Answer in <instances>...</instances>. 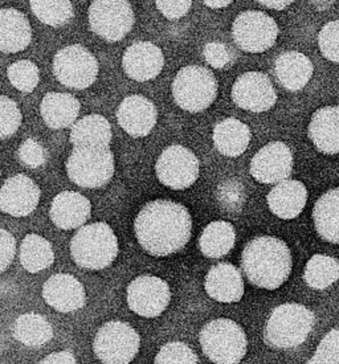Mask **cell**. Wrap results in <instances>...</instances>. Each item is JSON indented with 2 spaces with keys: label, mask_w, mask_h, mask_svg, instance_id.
Returning <instances> with one entry per match:
<instances>
[{
  "label": "cell",
  "mask_w": 339,
  "mask_h": 364,
  "mask_svg": "<svg viewBox=\"0 0 339 364\" xmlns=\"http://www.w3.org/2000/svg\"><path fill=\"white\" fill-rule=\"evenodd\" d=\"M134 233L139 245L156 257H166L183 250L193 233V218L183 204L153 200L138 212Z\"/></svg>",
  "instance_id": "cell-1"
},
{
  "label": "cell",
  "mask_w": 339,
  "mask_h": 364,
  "mask_svg": "<svg viewBox=\"0 0 339 364\" xmlns=\"http://www.w3.org/2000/svg\"><path fill=\"white\" fill-rule=\"evenodd\" d=\"M293 259L285 241L274 236L251 240L242 252V269L257 288L276 290L291 276Z\"/></svg>",
  "instance_id": "cell-2"
},
{
  "label": "cell",
  "mask_w": 339,
  "mask_h": 364,
  "mask_svg": "<svg viewBox=\"0 0 339 364\" xmlns=\"http://www.w3.org/2000/svg\"><path fill=\"white\" fill-rule=\"evenodd\" d=\"M119 252L114 230L107 223L81 227L70 241V256L81 268L101 270L110 267Z\"/></svg>",
  "instance_id": "cell-3"
},
{
  "label": "cell",
  "mask_w": 339,
  "mask_h": 364,
  "mask_svg": "<svg viewBox=\"0 0 339 364\" xmlns=\"http://www.w3.org/2000/svg\"><path fill=\"white\" fill-rule=\"evenodd\" d=\"M316 316L300 304H284L276 307L267 321L265 343L277 350L302 345L314 327Z\"/></svg>",
  "instance_id": "cell-4"
},
{
  "label": "cell",
  "mask_w": 339,
  "mask_h": 364,
  "mask_svg": "<svg viewBox=\"0 0 339 364\" xmlns=\"http://www.w3.org/2000/svg\"><path fill=\"white\" fill-rule=\"evenodd\" d=\"M199 341L204 355L215 364H239L247 354L248 341L244 330L228 318L208 322Z\"/></svg>",
  "instance_id": "cell-5"
},
{
  "label": "cell",
  "mask_w": 339,
  "mask_h": 364,
  "mask_svg": "<svg viewBox=\"0 0 339 364\" xmlns=\"http://www.w3.org/2000/svg\"><path fill=\"white\" fill-rule=\"evenodd\" d=\"M176 105L190 113H200L212 105L217 97V80L212 72L199 65L184 67L173 81Z\"/></svg>",
  "instance_id": "cell-6"
},
{
  "label": "cell",
  "mask_w": 339,
  "mask_h": 364,
  "mask_svg": "<svg viewBox=\"0 0 339 364\" xmlns=\"http://www.w3.org/2000/svg\"><path fill=\"white\" fill-rule=\"evenodd\" d=\"M116 170L114 154L109 147H75L67 161L70 182L82 188H101Z\"/></svg>",
  "instance_id": "cell-7"
},
{
  "label": "cell",
  "mask_w": 339,
  "mask_h": 364,
  "mask_svg": "<svg viewBox=\"0 0 339 364\" xmlns=\"http://www.w3.org/2000/svg\"><path fill=\"white\" fill-rule=\"evenodd\" d=\"M141 336L125 322L112 321L99 327L93 351L104 364H130L139 353Z\"/></svg>",
  "instance_id": "cell-8"
},
{
  "label": "cell",
  "mask_w": 339,
  "mask_h": 364,
  "mask_svg": "<svg viewBox=\"0 0 339 364\" xmlns=\"http://www.w3.org/2000/svg\"><path fill=\"white\" fill-rule=\"evenodd\" d=\"M87 18L90 29L109 43L122 40L136 23L134 11L127 0H93Z\"/></svg>",
  "instance_id": "cell-9"
},
{
  "label": "cell",
  "mask_w": 339,
  "mask_h": 364,
  "mask_svg": "<svg viewBox=\"0 0 339 364\" xmlns=\"http://www.w3.org/2000/svg\"><path fill=\"white\" fill-rule=\"evenodd\" d=\"M53 73L64 87L82 90L92 87L98 76V61L82 46H68L53 58Z\"/></svg>",
  "instance_id": "cell-10"
},
{
  "label": "cell",
  "mask_w": 339,
  "mask_h": 364,
  "mask_svg": "<svg viewBox=\"0 0 339 364\" xmlns=\"http://www.w3.org/2000/svg\"><path fill=\"white\" fill-rule=\"evenodd\" d=\"M232 38L239 48L248 53H262L279 38L276 20L262 11L242 12L232 24Z\"/></svg>",
  "instance_id": "cell-11"
},
{
  "label": "cell",
  "mask_w": 339,
  "mask_h": 364,
  "mask_svg": "<svg viewBox=\"0 0 339 364\" xmlns=\"http://www.w3.org/2000/svg\"><path fill=\"white\" fill-rule=\"evenodd\" d=\"M158 181L171 190H185L194 184L200 173V164L191 150L173 144L159 155L156 164Z\"/></svg>",
  "instance_id": "cell-12"
},
{
  "label": "cell",
  "mask_w": 339,
  "mask_h": 364,
  "mask_svg": "<svg viewBox=\"0 0 339 364\" xmlns=\"http://www.w3.org/2000/svg\"><path fill=\"white\" fill-rule=\"evenodd\" d=\"M127 297L131 311L145 318H156L170 305L171 291L162 278L139 276L127 287Z\"/></svg>",
  "instance_id": "cell-13"
},
{
  "label": "cell",
  "mask_w": 339,
  "mask_h": 364,
  "mask_svg": "<svg viewBox=\"0 0 339 364\" xmlns=\"http://www.w3.org/2000/svg\"><path fill=\"white\" fill-rule=\"evenodd\" d=\"M232 100L240 109L264 113L277 102V93L271 78L262 72H247L239 77L232 87Z\"/></svg>",
  "instance_id": "cell-14"
},
{
  "label": "cell",
  "mask_w": 339,
  "mask_h": 364,
  "mask_svg": "<svg viewBox=\"0 0 339 364\" xmlns=\"http://www.w3.org/2000/svg\"><path fill=\"white\" fill-rule=\"evenodd\" d=\"M294 158L291 147L284 142H271L259 150L251 161V175L262 184L286 181L293 171Z\"/></svg>",
  "instance_id": "cell-15"
},
{
  "label": "cell",
  "mask_w": 339,
  "mask_h": 364,
  "mask_svg": "<svg viewBox=\"0 0 339 364\" xmlns=\"http://www.w3.org/2000/svg\"><path fill=\"white\" fill-rule=\"evenodd\" d=\"M39 186L27 175L16 173L9 178L0 188V211L14 216H28L39 205Z\"/></svg>",
  "instance_id": "cell-16"
},
{
  "label": "cell",
  "mask_w": 339,
  "mask_h": 364,
  "mask_svg": "<svg viewBox=\"0 0 339 364\" xmlns=\"http://www.w3.org/2000/svg\"><path fill=\"white\" fill-rule=\"evenodd\" d=\"M122 67L127 77L145 82L159 76L165 67V56L154 43L138 41L127 47L122 56Z\"/></svg>",
  "instance_id": "cell-17"
},
{
  "label": "cell",
  "mask_w": 339,
  "mask_h": 364,
  "mask_svg": "<svg viewBox=\"0 0 339 364\" xmlns=\"http://www.w3.org/2000/svg\"><path fill=\"white\" fill-rule=\"evenodd\" d=\"M117 121L122 130L133 138H144L150 134L158 121L156 105L144 96L133 95L119 104Z\"/></svg>",
  "instance_id": "cell-18"
},
{
  "label": "cell",
  "mask_w": 339,
  "mask_h": 364,
  "mask_svg": "<svg viewBox=\"0 0 339 364\" xmlns=\"http://www.w3.org/2000/svg\"><path fill=\"white\" fill-rule=\"evenodd\" d=\"M43 298L47 305L60 313H73L85 306L87 293L77 278L58 273L43 287Z\"/></svg>",
  "instance_id": "cell-19"
},
{
  "label": "cell",
  "mask_w": 339,
  "mask_h": 364,
  "mask_svg": "<svg viewBox=\"0 0 339 364\" xmlns=\"http://www.w3.org/2000/svg\"><path fill=\"white\" fill-rule=\"evenodd\" d=\"M92 204L84 195L75 191L60 192L50 204L49 216L60 230L80 228L90 218Z\"/></svg>",
  "instance_id": "cell-20"
},
{
  "label": "cell",
  "mask_w": 339,
  "mask_h": 364,
  "mask_svg": "<svg viewBox=\"0 0 339 364\" xmlns=\"http://www.w3.org/2000/svg\"><path fill=\"white\" fill-rule=\"evenodd\" d=\"M204 288L210 297L223 304L239 302L244 296L242 273L228 262H220L210 269Z\"/></svg>",
  "instance_id": "cell-21"
},
{
  "label": "cell",
  "mask_w": 339,
  "mask_h": 364,
  "mask_svg": "<svg viewBox=\"0 0 339 364\" xmlns=\"http://www.w3.org/2000/svg\"><path fill=\"white\" fill-rule=\"evenodd\" d=\"M313 72L314 67L311 58L297 50L284 52L273 64V75L279 84L289 92H298L306 87Z\"/></svg>",
  "instance_id": "cell-22"
},
{
  "label": "cell",
  "mask_w": 339,
  "mask_h": 364,
  "mask_svg": "<svg viewBox=\"0 0 339 364\" xmlns=\"http://www.w3.org/2000/svg\"><path fill=\"white\" fill-rule=\"evenodd\" d=\"M271 210L284 220L296 219L303 211L308 201V190L300 181H282L277 183L267 196Z\"/></svg>",
  "instance_id": "cell-23"
},
{
  "label": "cell",
  "mask_w": 339,
  "mask_h": 364,
  "mask_svg": "<svg viewBox=\"0 0 339 364\" xmlns=\"http://www.w3.org/2000/svg\"><path fill=\"white\" fill-rule=\"evenodd\" d=\"M308 134L320 153L339 154V106L318 109L311 117Z\"/></svg>",
  "instance_id": "cell-24"
},
{
  "label": "cell",
  "mask_w": 339,
  "mask_h": 364,
  "mask_svg": "<svg viewBox=\"0 0 339 364\" xmlns=\"http://www.w3.org/2000/svg\"><path fill=\"white\" fill-rule=\"evenodd\" d=\"M32 41V28L27 16L15 9L0 10V52L18 53Z\"/></svg>",
  "instance_id": "cell-25"
},
{
  "label": "cell",
  "mask_w": 339,
  "mask_h": 364,
  "mask_svg": "<svg viewBox=\"0 0 339 364\" xmlns=\"http://www.w3.org/2000/svg\"><path fill=\"white\" fill-rule=\"evenodd\" d=\"M80 101L69 93H47L40 104V114L49 129L60 130L75 125L80 114Z\"/></svg>",
  "instance_id": "cell-26"
},
{
  "label": "cell",
  "mask_w": 339,
  "mask_h": 364,
  "mask_svg": "<svg viewBox=\"0 0 339 364\" xmlns=\"http://www.w3.org/2000/svg\"><path fill=\"white\" fill-rule=\"evenodd\" d=\"M212 141L219 153L236 158L248 149L251 130L240 119L225 118L213 127Z\"/></svg>",
  "instance_id": "cell-27"
},
{
  "label": "cell",
  "mask_w": 339,
  "mask_h": 364,
  "mask_svg": "<svg viewBox=\"0 0 339 364\" xmlns=\"http://www.w3.org/2000/svg\"><path fill=\"white\" fill-rule=\"evenodd\" d=\"M112 126L104 115L90 114L72 126L69 141L75 147H109Z\"/></svg>",
  "instance_id": "cell-28"
},
{
  "label": "cell",
  "mask_w": 339,
  "mask_h": 364,
  "mask_svg": "<svg viewBox=\"0 0 339 364\" xmlns=\"http://www.w3.org/2000/svg\"><path fill=\"white\" fill-rule=\"evenodd\" d=\"M313 220L321 239L339 244V188L325 192L316 201Z\"/></svg>",
  "instance_id": "cell-29"
},
{
  "label": "cell",
  "mask_w": 339,
  "mask_h": 364,
  "mask_svg": "<svg viewBox=\"0 0 339 364\" xmlns=\"http://www.w3.org/2000/svg\"><path fill=\"white\" fill-rule=\"evenodd\" d=\"M236 241V230L228 221H212L204 228L199 237V250L208 259L227 256Z\"/></svg>",
  "instance_id": "cell-30"
},
{
  "label": "cell",
  "mask_w": 339,
  "mask_h": 364,
  "mask_svg": "<svg viewBox=\"0 0 339 364\" xmlns=\"http://www.w3.org/2000/svg\"><path fill=\"white\" fill-rule=\"evenodd\" d=\"M14 338L27 347H41L53 338V328L45 316L36 313L20 316L14 323Z\"/></svg>",
  "instance_id": "cell-31"
},
{
  "label": "cell",
  "mask_w": 339,
  "mask_h": 364,
  "mask_svg": "<svg viewBox=\"0 0 339 364\" xmlns=\"http://www.w3.org/2000/svg\"><path fill=\"white\" fill-rule=\"evenodd\" d=\"M20 264L29 273H40L55 262V252L48 240L36 233L27 235L20 245Z\"/></svg>",
  "instance_id": "cell-32"
},
{
  "label": "cell",
  "mask_w": 339,
  "mask_h": 364,
  "mask_svg": "<svg viewBox=\"0 0 339 364\" xmlns=\"http://www.w3.org/2000/svg\"><path fill=\"white\" fill-rule=\"evenodd\" d=\"M303 279L308 287L325 290L339 279V262L326 255H314L303 270Z\"/></svg>",
  "instance_id": "cell-33"
},
{
  "label": "cell",
  "mask_w": 339,
  "mask_h": 364,
  "mask_svg": "<svg viewBox=\"0 0 339 364\" xmlns=\"http://www.w3.org/2000/svg\"><path fill=\"white\" fill-rule=\"evenodd\" d=\"M29 6L33 15L49 27H63L75 15L72 0H29Z\"/></svg>",
  "instance_id": "cell-34"
},
{
  "label": "cell",
  "mask_w": 339,
  "mask_h": 364,
  "mask_svg": "<svg viewBox=\"0 0 339 364\" xmlns=\"http://www.w3.org/2000/svg\"><path fill=\"white\" fill-rule=\"evenodd\" d=\"M7 76L11 85L21 93H32L40 82L39 68L29 60H20L11 64Z\"/></svg>",
  "instance_id": "cell-35"
},
{
  "label": "cell",
  "mask_w": 339,
  "mask_h": 364,
  "mask_svg": "<svg viewBox=\"0 0 339 364\" xmlns=\"http://www.w3.org/2000/svg\"><path fill=\"white\" fill-rule=\"evenodd\" d=\"M21 122L23 115L16 102L9 97L0 96V141L15 134Z\"/></svg>",
  "instance_id": "cell-36"
},
{
  "label": "cell",
  "mask_w": 339,
  "mask_h": 364,
  "mask_svg": "<svg viewBox=\"0 0 339 364\" xmlns=\"http://www.w3.org/2000/svg\"><path fill=\"white\" fill-rule=\"evenodd\" d=\"M154 364H198V356L185 343L170 342L159 350Z\"/></svg>",
  "instance_id": "cell-37"
},
{
  "label": "cell",
  "mask_w": 339,
  "mask_h": 364,
  "mask_svg": "<svg viewBox=\"0 0 339 364\" xmlns=\"http://www.w3.org/2000/svg\"><path fill=\"white\" fill-rule=\"evenodd\" d=\"M318 47L323 58L339 64V20L329 21L321 28Z\"/></svg>",
  "instance_id": "cell-38"
},
{
  "label": "cell",
  "mask_w": 339,
  "mask_h": 364,
  "mask_svg": "<svg viewBox=\"0 0 339 364\" xmlns=\"http://www.w3.org/2000/svg\"><path fill=\"white\" fill-rule=\"evenodd\" d=\"M18 158L21 164L29 168H39L47 162L48 153L44 146L40 144L36 139L28 138L20 144Z\"/></svg>",
  "instance_id": "cell-39"
},
{
  "label": "cell",
  "mask_w": 339,
  "mask_h": 364,
  "mask_svg": "<svg viewBox=\"0 0 339 364\" xmlns=\"http://www.w3.org/2000/svg\"><path fill=\"white\" fill-rule=\"evenodd\" d=\"M203 56L205 61L216 69L228 67L232 61V53L230 48L219 41H210L204 46Z\"/></svg>",
  "instance_id": "cell-40"
},
{
  "label": "cell",
  "mask_w": 339,
  "mask_h": 364,
  "mask_svg": "<svg viewBox=\"0 0 339 364\" xmlns=\"http://www.w3.org/2000/svg\"><path fill=\"white\" fill-rule=\"evenodd\" d=\"M316 355L330 364H339V328L330 330L322 338Z\"/></svg>",
  "instance_id": "cell-41"
},
{
  "label": "cell",
  "mask_w": 339,
  "mask_h": 364,
  "mask_svg": "<svg viewBox=\"0 0 339 364\" xmlns=\"http://www.w3.org/2000/svg\"><path fill=\"white\" fill-rule=\"evenodd\" d=\"M156 4L166 19L178 20L190 12L193 0H156Z\"/></svg>",
  "instance_id": "cell-42"
},
{
  "label": "cell",
  "mask_w": 339,
  "mask_h": 364,
  "mask_svg": "<svg viewBox=\"0 0 339 364\" xmlns=\"http://www.w3.org/2000/svg\"><path fill=\"white\" fill-rule=\"evenodd\" d=\"M16 253V240L9 230L0 228V272H4L14 261Z\"/></svg>",
  "instance_id": "cell-43"
},
{
  "label": "cell",
  "mask_w": 339,
  "mask_h": 364,
  "mask_svg": "<svg viewBox=\"0 0 339 364\" xmlns=\"http://www.w3.org/2000/svg\"><path fill=\"white\" fill-rule=\"evenodd\" d=\"M40 364H77V360L70 351H58L45 356Z\"/></svg>",
  "instance_id": "cell-44"
},
{
  "label": "cell",
  "mask_w": 339,
  "mask_h": 364,
  "mask_svg": "<svg viewBox=\"0 0 339 364\" xmlns=\"http://www.w3.org/2000/svg\"><path fill=\"white\" fill-rule=\"evenodd\" d=\"M256 1H259L260 4L268 7V9L281 11L286 9L288 6H291L294 0H256Z\"/></svg>",
  "instance_id": "cell-45"
},
{
  "label": "cell",
  "mask_w": 339,
  "mask_h": 364,
  "mask_svg": "<svg viewBox=\"0 0 339 364\" xmlns=\"http://www.w3.org/2000/svg\"><path fill=\"white\" fill-rule=\"evenodd\" d=\"M233 0H203L204 4L212 10H219V9H224L228 7Z\"/></svg>",
  "instance_id": "cell-46"
},
{
  "label": "cell",
  "mask_w": 339,
  "mask_h": 364,
  "mask_svg": "<svg viewBox=\"0 0 339 364\" xmlns=\"http://www.w3.org/2000/svg\"><path fill=\"white\" fill-rule=\"evenodd\" d=\"M306 364H330L328 362H325V360H322L321 358H318L317 355H314L313 358H311V360L308 362Z\"/></svg>",
  "instance_id": "cell-47"
},
{
  "label": "cell",
  "mask_w": 339,
  "mask_h": 364,
  "mask_svg": "<svg viewBox=\"0 0 339 364\" xmlns=\"http://www.w3.org/2000/svg\"></svg>",
  "instance_id": "cell-48"
}]
</instances>
